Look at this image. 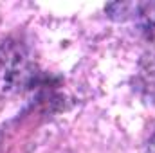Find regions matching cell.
<instances>
[{"label": "cell", "instance_id": "1", "mask_svg": "<svg viewBox=\"0 0 155 153\" xmlns=\"http://www.w3.org/2000/svg\"><path fill=\"white\" fill-rule=\"evenodd\" d=\"M27 70L29 63L22 47L7 43L0 49V86L4 90L22 85L29 76Z\"/></svg>", "mask_w": 155, "mask_h": 153}, {"label": "cell", "instance_id": "2", "mask_svg": "<svg viewBox=\"0 0 155 153\" xmlns=\"http://www.w3.org/2000/svg\"><path fill=\"white\" fill-rule=\"evenodd\" d=\"M143 34L150 41H155V2H146L137 5L135 13Z\"/></svg>", "mask_w": 155, "mask_h": 153}, {"label": "cell", "instance_id": "3", "mask_svg": "<svg viewBox=\"0 0 155 153\" xmlns=\"http://www.w3.org/2000/svg\"><path fill=\"white\" fill-rule=\"evenodd\" d=\"M148 153H155V132L150 139V146H148Z\"/></svg>", "mask_w": 155, "mask_h": 153}]
</instances>
